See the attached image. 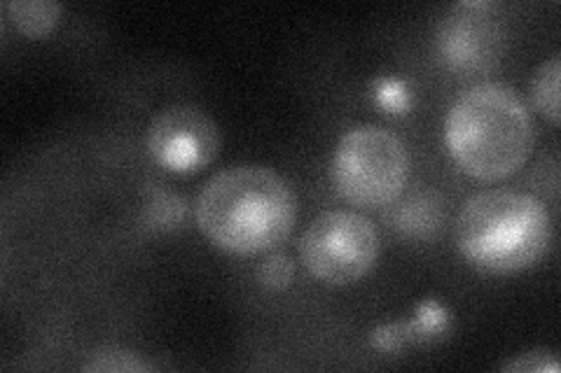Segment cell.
<instances>
[{
	"label": "cell",
	"mask_w": 561,
	"mask_h": 373,
	"mask_svg": "<svg viewBox=\"0 0 561 373\" xmlns=\"http://www.w3.org/2000/svg\"><path fill=\"white\" fill-rule=\"evenodd\" d=\"M195 215L202 234L222 250L257 255L290 236L295 197L267 166H232L206 183Z\"/></svg>",
	"instance_id": "obj_1"
},
{
	"label": "cell",
	"mask_w": 561,
	"mask_h": 373,
	"mask_svg": "<svg viewBox=\"0 0 561 373\" xmlns=\"http://www.w3.org/2000/svg\"><path fill=\"white\" fill-rule=\"evenodd\" d=\"M445 143L454 162L480 180H501L529 159L536 129L531 113L511 86L476 84L451 105Z\"/></svg>",
	"instance_id": "obj_2"
},
{
	"label": "cell",
	"mask_w": 561,
	"mask_h": 373,
	"mask_svg": "<svg viewBox=\"0 0 561 373\" xmlns=\"http://www.w3.org/2000/svg\"><path fill=\"white\" fill-rule=\"evenodd\" d=\"M454 236L472 266L489 273H515L548 253L552 220L531 194L486 189L463 203Z\"/></svg>",
	"instance_id": "obj_3"
},
{
	"label": "cell",
	"mask_w": 561,
	"mask_h": 373,
	"mask_svg": "<svg viewBox=\"0 0 561 373\" xmlns=\"http://www.w3.org/2000/svg\"><path fill=\"white\" fill-rule=\"evenodd\" d=\"M410 159L386 127L360 124L342 136L330 159V180L342 199L363 208L393 203L408 183Z\"/></svg>",
	"instance_id": "obj_4"
},
{
	"label": "cell",
	"mask_w": 561,
	"mask_h": 373,
	"mask_svg": "<svg viewBox=\"0 0 561 373\" xmlns=\"http://www.w3.org/2000/svg\"><path fill=\"white\" fill-rule=\"evenodd\" d=\"M300 257L313 278L328 285H351L377 264L379 234L354 210H328L305 231Z\"/></svg>",
	"instance_id": "obj_5"
},
{
	"label": "cell",
	"mask_w": 561,
	"mask_h": 373,
	"mask_svg": "<svg viewBox=\"0 0 561 373\" xmlns=\"http://www.w3.org/2000/svg\"><path fill=\"white\" fill-rule=\"evenodd\" d=\"M148 152L171 171H197L214 162L220 148L216 121L197 105H171L148 127Z\"/></svg>",
	"instance_id": "obj_6"
},
{
	"label": "cell",
	"mask_w": 561,
	"mask_h": 373,
	"mask_svg": "<svg viewBox=\"0 0 561 373\" xmlns=\"http://www.w3.org/2000/svg\"><path fill=\"white\" fill-rule=\"evenodd\" d=\"M505 31L494 3L454 5L437 31L440 57L456 70L478 73L501 59Z\"/></svg>",
	"instance_id": "obj_7"
},
{
	"label": "cell",
	"mask_w": 561,
	"mask_h": 373,
	"mask_svg": "<svg viewBox=\"0 0 561 373\" xmlns=\"http://www.w3.org/2000/svg\"><path fill=\"white\" fill-rule=\"evenodd\" d=\"M447 327V313L437 304H426L421 308L414 323L386 325L373 334V346L381 350H393L405 341H421L433 334H443Z\"/></svg>",
	"instance_id": "obj_8"
},
{
	"label": "cell",
	"mask_w": 561,
	"mask_h": 373,
	"mask_svg": "<svg viewBox=\"0 0 561 373\" xmlns=\"http://www.w3.org/2000/svg\"><path fill=\"white\" fill-rule=\"evenodd\" d=\"M64 8L51 0H10L5 3L8 20L26 38H43L61 20Z\"/></svg>",
	"instance_id": "obj_9"
},
{
	"label": "cell",
	"mask_w": 561,
	"mask_h": 373,
	"mask_svg": "<svg viewBox=\"0 0 561 373\" xmlns=\"http://www.w3.org/2000/svg\"><path fill=\"white\" fill-rule=\"evenodd\" d=\"M559 75H561V59L554 55L536 68L534 80H531L534 105L552 124H559Z\"/></svg>",
	"instance_id": "obj_10"
},
{
	"label": "cell",
	"mask_w": 561,
	"mask_h": 373,
	"mask_svg": "<svg viewBox=\"0 0 561 373\" xmlns=\"http://www.w3.org/2000/svg\"><path fill=\"white\" fill-rule=\"evenodd\" d=\"M150 366L138 358L136 352L125 348H101L90 354V360L82 364V371H94V373H140L148 371Z\"/></svg>",
	"instance_id": "obj_11"
},
{
	"label": "cell",
	"mask_w": 561,
	"mask_h": 373,
	"mask_svg": "<svg viewBox=\"0 0 561 373\" xmlns=\"http://www.w3.org/2000/svg\"><path fill=\"white\" fill-rule=\"evenodd\" d=\"M501 369L513 373H559V362L557 354L550 350H529L505 362Z\"/></svg>",
	"instance_id": "obj_12"
},
{
	"label": "cell",
	"mask_w": 561,
	"mask_h": 373,
	"mask_svg": "<svg viewBox=\"0 0 561 373\" xmlns=\"http://www.w3.org/2000/svg\"><path fill=\"white\" fill-rule=\"evenodd\" d=\"M257 276L262 280V285H267L270 290H284L293 280V264L286 255H272L260 266Z\"/></svg>",
	"instance_id": "obj_13"
},
{
	"label": "cell",
	"mask_w": 561,
	"mask_h": 373,
	"mask_svg": "<svg viewBox=\"0 0 561 373\" xmlns=\"http://www.w3.org/2000/svg\"><path fill=\"white\" fill-rule=\"evenodd\" d=\"M377 98H379L383 105H389V108H393V110H402V108H405V105H408L405 89H402V84L391 82V80L379 82V86H377Z\"/></svg>",
	"instance_id": "obj_14"
}]
</instances>
